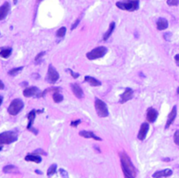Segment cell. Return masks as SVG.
<instances>
[{
    "label": "cell",
    "mask_w": 179,
    "mask_h": 178,
    "mask_svg": "<svg viewBox=\"0 0 179 178\" xmlns=\"http://www.w3.org/2000/svg\"><path fill=\"white\" fill-rule=\"evenodd\" d=\"M167 5L170 6H177L179 5V0H167Z\"/></svg>",
    "instance_id": "cell-29"
},
{
    "label": "cell",
    "mask_w": 179,
    "mask_h": 178,
    "mask_svg": "<svg viewBox=\"0 0 179 178\" xmlns=\"http://www.w3.org/2000/svg\"><path fill=\"white\" fill-rule=\"evenodd\" d=\"M81 22V19L80 18H78V19H76V21L73 23V24H72V26H71V30L73 31V30H74L77 26H78V24H79V23Z\"/></svg>",
    "instance_id": "cell-33"
},
{
    "label": "cell",
    "mask_w": 179,
    "mask_h": 178,
    "mask_svg": "<svg viewBox=\"0 0 179 178\" xmlns=\"http://www.w3.org/2000/svg\"><path fill=\"white\" fill-rule=\"evenodd\" d=\"M56 170H57V164H52L47 170V176L50 177L53 175H54L56 173Z\"/></svg>",
    "instance_id": "cell-25"
},
{
    "label": "cell",
    "mask_w": 179,
    "mask_h": 178,
    "mask_svg": "<svg viewBox=\"0 0 179 178\" xmlns=\"http://www.w3.org/2000/svg\"><path fill=\"white\" fill-rule=\"evenodd\" d=\"M24 160L26 162H33L35 163H40L42 162V158L40 156L37 155V154H27L25 157H24Z\"/></svg>",
    "instance_id": "cell-19"
},
{
    "label": "cell",
    "mask_w": 179,
    "mask_h": 178,
    "mask_svg": "<svg viewBox=\"0 0 179 178\" xmlns=\"http://www.w3.org/2000/svg\"><path fill=\"white\" fill-rule=\"evenodd\" d=\"M172 170L170 169H166V170H160V171H156L153 174L152 177L153 178H163V177H168L171 176L172 175Z\"/></svg>",
    "instance_id": "cell-16"
},
{
    "label": "cell",
    "mask_w": 179,
    "mask_h": 178,
    "mask_svg": "<svg viewBox=\"0 0 179 178\" xmlns=\"http://www.w3.org/2000/svg\"><path fill=\"white\" fill-rule=\"evenodd\" d=\"M157 116H158V112L155 110V108L153 107H149L148 110H147V121L149 123H153L155 122V120L157 119Z\"/></svg>",
    "instance_id": "cell-11"
},
{
    "label": "cell",
    "mask_w": 179,
    "mask_h": 178,
    "mask_svg": "<svg viewBox=\"0 0 179 178\" xmlns=\"http://www.w3.org/2000/svg\"><path fill=\"white\" fill-rule=\"evenodd\" d=\"M39 1H40V0H39Z\"/></svg>",
    "instance_id": "cell-44"
},
{
    "label": "cell",
    "mask_w": 179,
    "mask_h": 178,
    "mask_svg": "<svg viewBox=\"0 0 179 178\" xmlns=\"http://www.w3.org/2000/svg\"><path fill=\"white\" fill-rule=\"evenodd\" d=\"M2 148H3V147H2V146L0 145V151H1V150H2Z\"/></svg>",
    "instance_id": "cell-43"
},
{
    "label": "cell",
    "mask_w": 179,
    "mask_h": 178,
    "mask_svg": "<svg viewBox=\"0 0 179 178\" xmlns=\"http://www.w3.org/2000/svg\"><path fill=\"white\" fill-rule=\"evenodd\" d=\"M42 112H43V110H35V109H33V110H32L30 113H28V115H27L28 125H27L26 129H27L28 130H31L33 133H35V135H37V134H38V132H37V130L35 129H33V122H34V120H35L36 114L39 113H42Z\"/></svg>",
    "instance_id": "cell-8"
},
{
    "label": "cell",
    "mask_w": 179,
    "mask_h": 178,
    "mask_svg": "<svg viewBox=\"0 0 179 178\" xmlns=\"http://www.w3.org/2000/svg\"><path fill=\"white\" fill-rule=\"evenodd\" d=\"M17 2H18V0H13V3H14V5H16Z\"/></svg>",
    "instance_id": "cell-41"
},
{
    "label": "cell",
    "mask_w": 179,
    "mask_h": 178,
    "mask_svg": "<svg viewBox=\"0 0 179 178\" xmlns=\"http://www.w3.org/2000/svg\"><path fill=\"white\" fill-rule=\"evenodd\" d=\"M63 95L62 94H60L59 92H55L54 94H53V100H54V102L55 103H59V102H61L62 100H63Z\"/></svg>",
    "instance_id": "cell-24"
},
{
    "label": "cell",
    "mask_w": 179,
    "mask_h": 178,
    "mask_svg": "<svg viewBox=\"0 0 179 178\" xmlns=\"http://www.w3.org/2000/svg\"><path fill=\"white\" fill-rule=\"evenodd\" d=\"M67 72H69V73H71V75H72V77H73V78H74V79H76V78H78V77L80 76V74H79V73H73V70H71V69H67Z\"/></svg>",
    "instance_id": "cell-34"
},
{
    "label": "cell",
    "mask_w": 179,
    "mask_h": 178,
    "mask_svg": "<svg viewBox=\"0 0 179 178\" xmlns=\"http://www.w3.org/2000/svg\"><path fill=\"white\" fill-rule=\"evenodd\" d=\"M116 6L123 11H135L139 9V1L138 0H124L119 1L116 4Z\"/></svg>",
    "instance_id": "cell-2"
},
{
    "label": "cell",
    "mask_w": 179,
    "mask_h": 178,
    "mask_svg": "<svg viewBox=\"0 0 179 178\" xmlns=\"http://www.w3.org/2000/svg\"><path fill=\"white\" fill-rule=\"evenodd\" d=\"M120 159H121V166H122L123 175H129L130 176L136 178L137 172L135 166L131 162L129 156L125 152H122L120 153Z\"/></svg>",
    "instance_id": "cell-1"
},
{
    "label": "cell",
    "mask_w": 179,
    "mask_h": 178,
    "mask_svg": "<svg viewBox=\"0 0 179 178\" xmlns=\"http://www.w3.org/2000/svg\"><path fill=\"white\" fill-rule=\"evenodd\" d=\"M85 81L88 82L90 86L92 87H100L101 85V82L100 81H98L97 79L91 77V76H86L85 77Z\"/></svg>",
    "instance_id": "cell-20"
},
{
    "label": "cell",
    "mask_w": 179,
    "mask_h": 178,
    "mask_svg": "<svg viewBox=\"0 0 179 178\" xmlns=\"http://www.w3.org/2000/svg\"><path fill=\"white\" fill-rule=\"evenodd\" d=\"M36 173H37V174H40V175H42V172L39 171V170H36Z\"/></svg>",
    "instance_id": "cell-40"
},
{
    "label": "cell",
    "mask_w": 179,
    "mask_h": 178,
    "mask_svg": "<svg viewBox=\"0 0 179 178\" xmlns=\"http://www.w3.org/2000/svg\"><path fill=\"white\" fill-rule=\"evenodd\" d=\"M9 11H10V4L8 2H5L0 6V20L5 19L8 15Z\"/></svg>",
    "instance_id": "cell-14"
},
{
    "label": "cell",
    "mask_w": 179,
    "mask_h": 178,
    "mask_svg": "<svg viewBox=\"0 0 179 178\" xmlns=\"http://www.w3.org/2000/svg\"><path fill=\"white\" fill-rule=\"evenodd\" d=\"M149 129V125L148 122H143L142 125H141V128L139 129L138 135H137V138L140 141H143L147 136V134H148V131Z\"/></svg>",
    "instance_id": "cell-10"
},
{
    "label": "cell",
    "mask_w": 179,
    "mask_h": 178,
    "mask_svg": "<svg viewBox=\"0 0 179 178\" xmlns=\"http://www.w3.org/2000/svg\"><path fill=\"white\" fill-rule=\"evenodd\" d=\"M59 173H60V175H61L62 178H69L68 173H67L64 169H60V170H59Z\"/></svg>",
    "instance_id": "cell-31"
},
{
    "label": "cell",
    "mask_w": 179,
    "mask_h": 178,
    "mask_svg": "<svg viewBox=\"0 0 179 178\" xmlns=\"http://www.w3.org/2000/svg\"><path fill=\"white\" fill-rule=\"evenodd\" d=\"M71 88H72L73 94L78 99H82V98L84 97V93L82 91V87L78 84H76V83L71 84Z\"/></svg>",
    "instance_id": "cell-17"
},
{
    "label": "cell",
    "mask_w": 179,
    "mask_h": 178,
    "mask_svg": "<svg viewBox=\"0 0 179 178\" xmlns=\"http://www.w3.org/2000/svg\"><path fill=\"white\" fill-rule=\"evenodd\" d=\"M174 141L177 145L179 146V129L177 130L174 134Z\"/></svg>",
    "instance_id": "cell-30"
},
{
    "label": "cell",
    "mask_w": 179,
    "mask_h": 178,
    "mask_svg": "<svg viewBox=\"0 0 179 178\" xmlns=\"http://www.w3.org/2000/svg\"><path fill=\"white\" fill-rule=\"evenodd\" d=\"M23 107H24V102L22 101V100L15 99L11 102L9 106L8 113L12 116H15L23 109Z\"/></svg>",
    "instance_id": "cell-5"
},
{
    "label": "cell",
    "mask_w": 179,
    "mask_h": 178,
    "mask_svg": "<svg viewBox=\"0 0 179 178\" xmlns=\"http://www.w3.org/2000/svg\"><path fill=\"white\" fill-rule=\"evenodd\" d=\"M177 106H174L173 108H172V110L171 111V113H169V115H168L167 122H166V125H165V127H164L165 129H169V128L171 127V124L174 122L176 117H177Z\"/></svg>",
    "instance_id": "cell-12"
},
{
    "label": "cell",
    "mask_w": 179,
    "mask_h": 178,
    "mask_svg": "<svg viewBox=\"0 0 179 178\" xmlns=\"http://www.w3.org/2000/svg\"><path fill=\"white\" fill-rule=\"evenodd\" d=\"M79 135L82 136V137L86 138V139H94L95 141H102L101 138H100L97 135H94V132L92 131H86V130H83V131H80Z\"/></svg>",
    "instance_id": "cell-15"
},
{
    "label": "cell",
    "mask_w": 179,
    "mask_h": 178,
    "mask_svg": "<svg viewBox=\"0 0 179 178\" xmlns=\"http://www.w3.org/2000/svg\"><path fill=\"white\" fill-rule=\"evenodd\" d=\"M107 52V49L105 46H98L96 48L93 49L92 51L87 53V58L89 60H94L100 58H102Z\"/></svg>",
    "instance_id": "cell-6"
},
{
    "label": "cell",
    "mask_w": 179,
    "mask_h": 178,
    "mask_svg": "<svg viewBox=\"0 0 179 178\" xmlns=\"http://www.w3.org/2000/svg\"><path fill=\"white\" fill-rule=\"evenodd\" d=\"M124 178H135V177L130 176H129V175H124Z\"/></svg>",
    "instance_id": "cell-38"
},
{
    "label": "cell",
    "mask_w": 179,
    "mask_h": 178,
    "mask_svg": "<svg viewBox=\"0 0 179 178\" xmlns=\"http://www.w3.org/2000/svg\"><path fill=\"white\" fill-rule=\"evenodd\" d=\"M177 94H179V87L177 88Z\"/></svg>",
    "instance_id": "cell-42"
},
{
    "label": "cell",
    "mask_w": 179,
    "mask_h": 178,
    "mask_svg": "<svg viewBox=\"0 0 179 178\" xmlns=\"http://www.w3.org/2000/svg\"><path fill=\"white\" fill-rule=\"evenodd\" d=\"M82 122L81 120H77V121H73V122H71V126L73 127V128H77L78 126H79V124Z\"/></svg>",
    "instance_id": "cell-32"
},
{
    "label": "cell",
    "mask_w": 179,
    "mask_h": 178,
    "mask_svg": "<svg viewBox=\"0 0 179 178\" xmlns=\"http://www.w3.org/2000/svg\"><path fill=\"white\" fill-rule=\"evenodd\" d=\"M46 54V52H40L37 56L35 57V63L36 64H39L41 62V59L42 58L44 57V55Z\"/></svg>",
    "instance_id": "cell-28"
},
{
    "label": "cell",
    "mask_w": 179,
    "mask_h": 178,
    "mask_svg": "<svg viewBox=\"0 0 179 178\" xmlns=\"http://www.w3.org/2000/svg\"><path fill=\"white\" fill-rule=\"evenodd\" d=\"M11 52H12L11 48L2 49L0 51V57L3 58V59H8L9 57L11 56Z\"/></svg>",
    "instance_id": "cell-23"
},
{
    "label": "cell",
    "mask_w": 179,
    "mask_h": 178,
    "mask_svg": "<svg viewBox=\"0 0 179 178\" xmlns=\"http://www.w3.org/2000/svg\"><path fill=\"white\" fill-rule=\"evenodd\" d=\"M175 61H176V64L179 66V53L175 56Z\"/></svg>",
    "instance_id": "cell-36"
},
{
    "label": "cell",
    "mask_w": 179,
    "mask_h": 178,
    "mask_svg": "<svg viewBox=\"0 0 179 178\" xmlns=\"http://www.w3.org/2000/svg\"><path fill=\"white\" fill-rule=\"evenodd\" d=\"M66 28L64 27V26L60 27L57 31V33H56V36L58 38H63L66 35Z\"/></svg>",
    "instance_id": "cell-27"
},
{
    "label": "cell",
    "mask_w": 179,
    "mask_h": 178,
    "mask_svg": "<svg viewBox=\"0 0 179 178\" xmlns=\"http://www.w3.org/2000/svg\"><path fill=\"white\" fill-rule=\"evenodd\" d=\"M59 79V74L57 72V70L52 65H49L48 71L46 74V81L51 84H54Z\"/></svg>",
    "instance_id": "cell-7"
},
{
    "label": "cell",
    "mask_w": 179,
    "mask_h": 178,
    "mask_svg": "<svg viewBox=\"0 0 179 178\" xmlns=\"http://www.w3.org/2000/svg\"><path fill=\"white\" fill-rule=\"evenodd\" d=\"M168 26H169L168 20L163 17L158 18V20L156 21V27H157V30H159V31H163V30L167 29Z\"/></svg>",
    "instance_id": "cell-18"
},
{
    "label": "cell",
    "mask_w": 179,
    "mask_h": 178,
    "mask_svg": "<svg viewBox=\"0 0 179 178\" xmlns=\"http://www.w3.org/2000/svg\"><path fill=\"white\" fill-rule=\"evenodd\" d=\"M114 27H115V23H114V22H111V24H109L108 30H107L106 33H104V35H103V40L106 41L109 39V37L111 36V34L114 32Z\"/></svg>",
    "instance_id": "cell-22"
},
{
    "label": "cell",
    "mask_w": 179,
    "mask_h": 178,
    "mask_svg": "<svg viewBox=\"0 0 179 178\" xmlns=\"http://www.w3.org/2000/svg\"><path fill=\"white\" fill-rule=\"evenodd\" d=\"M23 66H20V67H16V68H12L11 70L9 71V75H11V76H15L18 73H20L22 70H23Z\"/></svg>",
    "instance_id": "cell-26"
},
{
    "label": "cell",
    "mask_w": 179,
    "mask_h": 178,
    "mask_svg": "<svg viewBox=\"0 0 179 178\" xmlns=\"http://www.w3.org/2000/svg\"><path fill=\"white\" fill-rule=\"evenodd\" d=\"M2 103H3V96L0 95V106L2 105Z\"/></svg>",
    "instance_id": "cell-39"
},
{
    "label": "cell",
    "mask_w": 179,
    "mask_h": 178,
    "mask_svg": "<svg viewBox=\"0 0 179 178\" xmlns=\"http://www.w3.org/2000/svg\"><path fill=\"white\" fill-rule=\"evenodd\" d=\"M18 140V135L13 131H6L0 134V145L11 144Z\"/></svg>",
    "instance_id": "cell-3"
},
{
    "label": "cell",
    "mask_w": 179,
    "mask_h": 178,
    "mask_svg": "<svg viewBox=\"0 0 179 178\" xmlns=\"http://www.w3.org/2000/svg\"><path fill=\"white\" fill-rule=\"evenodd\" d=\"M3 172L5 174H17L19 171L14 165H6L3 168Z\"/></svg>",
    "instance_id": "cell-21"
},
{
    "label": "cell",
    "mask_w": 179,
    "mask_h": 178,
    "mask_svg": "<svg viewBox=\"0 0 179 178\" xmlns=\"http://www.w3.org/2000/svg\"><path fill=\"white\" fill-rule=\"evenodd\" d=\"M34 154H45V155H46V154L42 150V149H38V150H36V151H34Z\"/></svg>",
    "instance_id": "cell-35"
},
{
    "label": "cell",
    "mask_w": 179,
    "mask_h": 178,
    "mask_svg": "<svg viewBox=\"0 0 179 178\" xmlns=\"http://www.w3.org/2000/svg\"><path fill=\"white\" fill-rule=\"evenodd\" d=\"M94 106H95V110L97 113L98 116L101 118H105L108 115V109L106 103L100 100V99H95L94 100Z\"/></svg>",
    "instance_id": "cell-4"
},
{
    "label": "cell",
    "mask_w": 179,
    "mask_h": 178,
    "mask_svg": "<svg viewBox=\"0 0 179 178\" xmlns=\"http://www.w3.org/2000/svg\"><path fill=\"white\" fill-rule=\"evenodd\" d=\"M40 89L38 88L37 87H26L23 91V94L24 97L30 98V97H34V96H38L40 97Z\"/></svg>",
    "instance_id": "cell-9"
},
{
    "label": "cell",
    "mask_w": 179,
    "mask_h": 178,
    "mask_svg": "<svg viewBox=\"0 0 179 178\" xmlns=\"http://www.w3.org/2000/svg\"><path fill=\"white\" fill-rule=\"evenodd\" d=\"M133 94L134 91L132 90L130 87H127L125 89V92L121 95V99H120V103H125L129 100H130L133 98Z\"/></svg>",
    "instance_id": "cell-13"
},
{
    "label": "cell",
    "mask_w": 179,
    "mask_h": 178,
    "mask_svg": "<svg viewBox=\"0 0 179 178\" xmlns=\"http://www.w3.org/2000/svg\"><path fill=\"white\" fill-rule=\"evenodd\" d=\"M5 88V84L3 83V81L0 80V90H2V89Z\"/></svg>",
    "instance_id": "cell-37"
}]
</instances>
